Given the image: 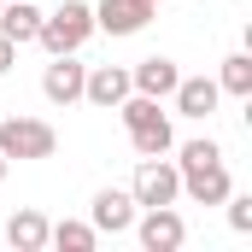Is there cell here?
Returning a JSON list of instances; mask_svg holds the SVG:
<instances>
[{
	"mask_svg": "<svg viewBox=\"0 0 252 252\" xmlns=\"http://www.w3.org/2000/svg\"><path fill=\"white\" fill-rule=\"evenodd\" d=\"M118 112H124L129 141H135V153H141V158H158V153H170V147H176L170 118L158 112V100H153V94H135V88H129L124 100H118Z\"/></svg>",
	"mask_w": 252,
	"mask_h": 252,
	"instance_id": "6da1fadb",
	"label": "cell"
},
{
	"mask_svg": "<svg viewBox=\"0 0 252 252\" xmlns=\"http://www.w3.org/2000/svg\"><path fill=\"white\" fill-rule=\"evenodd\" d=\"M88 35H94V6H82V0H64L59 12H41V30H35V41L47 53H76Z\"/></svg>",
	"mask_w": 252,
	"mask_h": 252,
	"instance_id": "7a4b0ae2",
	"label": "cell"
},
{
	"mask_svg": "<svg viewBox=\"0 0 252 252\" xmlns=\"http://www.w3.org/2000/svg\"><path fill=\"white\" fill-rule=\"evenodd\" d=\"M176 193H182V170H176L164 153L135 164V182H129V199H135V205H176Z\"/></svg>",
	"mask_w": 252,
	"mask_h": 252,
	"instance_id": "3957f363",
	"label": "cell"
},
{
	"mask_svg": "<svg viewBox=\"0 0 252 252\" xmlns=\"http://www.w3.org/2000/svg\"><path fill=\"white\" fill-rule=\"evenodd\" d=\"M53 147H59V135H53V124H41V118H6V124H0V153H6V164H12V158H53Z\"/></svg>",
	"mask_w": 252,
	"mask_h": 252,
	"instance_id": "277c9868",
	"label": "cell"
},
{
	"mask_svg": "<svg viewBox=\"0 0 252 252\" xmlns=\"http://www.w3.org/2000/svg\"><path fill=\"white\" fill-rule=\"evenodd\" d=\"M129 229L141 235V247H147V252H176L182 241H188V223H182L170 205H147V217L129 223Z\"/></svg>",
	"mask_w": 252,
	"mask_h": 252,
	"instance_id": "5b68a950",
	"label": "cell"
},
{
	"mask_svg": "<svg viewBox=\"0 0 252 252\" xmlns=\"http://www.w3.org/2000/svg\"><path fill=\"white\" fill-rule=\"evenodd\" d=\"M153 0H100L94 6V30H106V35H135V30H147L153 24Z\"/></svg>",
	"mask_w": 252,
	"mask_h": 252,
	"instance_id": "8992f818",
	"label": "cell"
},
{
	"mask_svg": "<svg viewBox=\"0 0 252 252\" xmlns=\"http://www.w3.org/2000/svg\"><path fill=\"white\" fill-rule=\"evenodd\" d=\"M82 76H88V64H76V53H53V64L41 70V94L53 106H76L82 100Z\"/></svg>",
	"mask_w": 252,
	"mask_h": 252,
	"instance_id": "52a82bcc",
	"label": "cell"
},
{
	"mask_svg": "<svg viewBox=\"0 0 252 252\" xmlns=\"http://www.w3.org/2000/svg\"><path fill=\"white\" fill-rule=\"evenodd\" d=\"M182 193H188L193 205H223L229 199V170H223V158L217 164H193V170H182Z\"/></svg>",
	"mask_w": 252,
	"mask_h": 252,
	"instance_id": "ba28073f",
	"label": "cell"
},
{
	"mask_svg": "<svg viewBox=\"0 0 252 252\" xmlns=\"http://www.w3.org/2000/svg\"><path fill=\"white\" fill-rule=\"evenodd\" d=\"M129 94V70L124 64H94L82 76V100H94L100 112H118V100Z\"/></svg>",
	"mask_w": 252,
	"mask_h": 252,
	"instance_id": "9c48e42d",
	"label": "cell"
},
{
	"mask_svg": "<svg viewBox=\"0 0 252 252\" xmlns=\"http://www.w3.org/2000/svg\"><path fill=\"white\" fill-rule=\"evenodd\" d=\"M88 223H94V229H106V235H124L129 223H135V199H129V188H100V193H94Z\"/></svg>",
	"mask_w": 252,
	"mask_h": 252,
	"instance_id": "30bf717a",
	"label": "cell"
},
{
	"mask_svg": "<svg viewBox=\"0 0 252 252\" xmlns=\"http://www.w3.org/2000/svg\"><path fill=\"white\" fill-rule=\"evenodd\" d=\"M176 82H182V70H176V59H164V53H153V59H141L129 70V88L135 94H153V100H164Z\"/></svg>",
	"mask_w": 252,
	"mask_h": 252,
	"instance_id": "8fae6325",
	"label": "cell"
},
{
	"mask_svg": "<svg viewBox=\"0 0 252 252\" xmlns=\"http://www.w3.org/2000/svg\"><path fill=\"white\" fill-rule=\"evenodd\" d=\"M170 100H176V112H182V118H211V112H217V100H223V88H217L211 76H182V82L170 88Z\"/></svg>",
	"mask_w": 252,
	"mask_h": 252,
	"instance_id": "7c38bea8",
	"label": "cell"
},
{
	"mask_svg": "<svg viewBox=\"0 0 252 252\" xmlns=\"http://www.w3.org/2000/svg\"><path fill=\"white\" fill-rule=\"evenodd\" d=\"M35 30H41V6H35V0H0V35H6L12 47L35 41Z\"/></svg>",
	"mask_w": 252,
	"mask_h": 252,
	"instance_id": "4fadbf2b",
	"label": "cell"
},
{
	"mask_svg": "<svg viewBox=\"0 0 252 252\" xmlns=\"http://www.w3.org/2000/svg\"><path fill=\"white\" fill-rule=\"evenodd\" d=\"M47 229H53V223H47L41 211H12V223H6V241H12L18 252H41V247H47Z\"/></svg>",
	"mask_w": 252,
	"mask_h": 252,
	"instance_id": "5bb4252c",
	"label": "cell"
},
{
	"mask_svg": "<svg viewBox=\"0 0 252 252\" xmlns=\"http://www.w3.org/2000/svg\"><path fill=\"white\" fill-rule=\"evenodd\" d=\"M217 88H223V94H235V100H252V59H247V53H229V59H223Z\"/></svg>",
	"mask_w": 252,
	"mask_h": 252,
	"instance_id": "9a60e30c",
	"label": "cell"
},
{
	"mask_svg": "<svg viewBox=\"0 0 252 252\" xmlns=\"http://www.w3.org/2000/svg\"><path fill=\"white\" fill-rule=\"evenodd\" d=\"M47 241L64 247V252H94L100 229H94V223H53V229H47Z\"/></svg>",
	"mask_w": 252,
	"mask_h": 252,
	"instance_id": "2e32d148",
	"label": "cell"
},
{
	"mask_svg": "<svg viewBox=\"0 0 252 252\" xmlns=\"http://www.w3.org/2000/svg\"><path fill=\"white\" fill-rule=\"evenodd\" d=\"M223 158V147L217 141H188L182 147V158H176V170H193V164H217Z\"/></svg>",
	"mask_w": 252,
	"mask_h": 252,
	"instance_id": "e0dca14e",
	"label": "cell"
},
{
	"mask_svg": "<svg viewBox=\"0 0 252 252\" xmlns=\"http://www.w3.org/2000/svg\"><path fill=\"white\" fill-rule=\"evenodd\" d=\"M223 205H229V229H235V235H252V193H241V199L229 193Z\"/></svg>",
	"mask_w": 252,
	"mask_h": 252,
	"instance_id": "ac0fdd59",
	"label": "cell"
},
{
	"mask_svg": "<svg viewBox=\"0 0 252 252\" xmlns=\"http://www.w3.org/2000/svg\"><path fill=\"white\" fill-rule=\"evenodd\" d=\"M12 59H18V47H12V41H6V35H0V76H6V70H12Z\"/></svg>",
	"mask_w": 252,
	"mask_h": 252,
	"instance_id": "d6986e66",
	"label": "cell"
},
{
	"mask_svg": "<svg viewBox=\"0 0 252 252\" xmlns=\"http://www.w3.org/2000/svg\"><path fill=\"white\" fill-rule=\"evenodd\" d=\"M0 182H6V153H0Z\"/></svg>",
	"mask_w": 252,
	"mask_h": 252,
	"instance_id": "ffe728a7",
	"label": "cell"
},
{
	"mask_svg": "<svg viewBox=\"0 0 252 252\" xmlns=\"http://www.w3.org/2000/svg\"><path fill=\"white\" fill-rule=\"evenodd\" d=\"M153 6H170V0H153Z\"/></svg>",
	"mask_w": 252,
	"mask_h": 252,
	"instance_id": "44dd1931",
	"label": "cell"
}]
</instances>
